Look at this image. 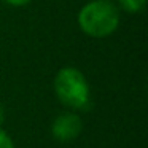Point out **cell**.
Masks as SVG:
<instances>
[{"label":"cell","instance_id":"277c9868","mask_svg":"<svg viewBox=\"0 0 148 148\" xmlns=\"http://www.w3.org/2000/svg\"><path fill=\"white\" fill-rule=\"evenodd\" d=\"M118 2L127 13H137L147 3V0H118Z\"/></svg>","mask_w":148,"mask_h":148},{"label":"cell","instance_id":"52a82bcc","mask_svg":"<svg viewBox=\"0 0 148 148\" xmlns=\"http://www.w3.org/2000/svg\"><path fill=\"white\" fill-rule=\"evenodd\" d=\"M3 121V110H2V107H0V123Z\"/></svg>","mask_w":148,"mask_h":148},{"label":"cell","instance_id":"5b68a950","mask_svg":"<svg viewBox=\"0 0 148 148\" xmlns=\"http://www.w3.org/2000/svg\"><path fill=\"white\" fill-rule=\"evenodd\" d=\"M0 148H14L11 138L8 137V135L5 134L2 129H0Z\"/></svg>","mask_w":148,"mask_h":148},{"label":"cell","instance_id":"7a4b0ae2","mask_svg":"<svg viewBox=\"0 0 148 148\" xmlns=\"http://www.w3.org/2000/svg\"><path fill=\"white\" fill-rule=\"evenodd\" d=\"M54 89L59 100L72 108H86L89 103V86L80 70L65 67L59 70L54 80Z\"/></svg>","mask_w":148,"mask_h":148},{"label":"cell","instance_id":"3957f363","mask_svg":"<svg viewBox=\"0 0 148 148\" xmlns=\"http://www.w3.org/2000/svg\"><path fill=\"white\" fill-rule=\"evenodd\" d=\"M83 129V121L78 115L73 113H62L53 123V135L59 142H72L80 135Z\"/></svg>","mask_w":148,"mask_h":148},{"label":"cell","instance_id":"8992f818","mask_svg":"<svg viewBox=\"0 0 148 148\" xmlns=\"http://www.w3.org/2000/svg\"><path fill=\"white\" fill-rule=\"evenodd\" d=\"M7 3L13 5V7H23V5H27L30 0H5Z\"/></svg>","mask_w":148,"mask_h":148},{"label":"cell","instance_id":"6da1fadb","mask_svg":"<svg viewBox=\"0 0 148 148\" xmlns=\"http://www.w3.org/2000/svg\"><path fill=\"white\" fill-rule=\"evenodd\" d=\"M78 24L89 37L103 38L116 30L119 24V11L108 0H94L81 8Z\"/></svg>","mask_w":148,"mask_h":148}]
</instances>
